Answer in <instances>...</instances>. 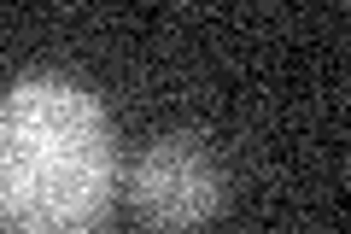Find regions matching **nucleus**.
Instances as JSON below:
<instances>
[{
  "instance_id": "obj_1",
  "label": "nucleus",
  "mask_w": 351,
  "mask_h": 234,
  "mask_svg": "<svg viewBox=\"0 0 351 234\" xmlns=\"http://www.w3.org/2000/svg\"><path fill=\"white\" fill-rule=\"evenodd\" d=\"M112 176V129L88 88L29 76L0 94V222L12 234H94Z\"/></svg>"
},
{
  "instance_id": "obj_2",
  "label": "nucleus",
  "mask_w": 351,
  "mask_h": 234,
  "mask_svg": "<svg viewBox=\"0 0 351 234\" xmlns=\"http://www.w3.org/2000/svg\"><path fill=\"white\" fill-rule=\"evenodd\" d=\"M135 199L158 229H199L217 205H223V176H217L211 152L188 135L152 141L141 152L135 170Z\"/></svg>"
}]
</instances>
